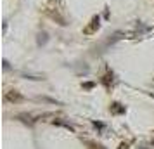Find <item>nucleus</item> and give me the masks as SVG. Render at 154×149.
<instances>
[{"label": "nucleus", "mask_w": 154, "mask_h": 149, "mask_svg": "<svg viewBox=\"0 0 154 149\" xmlns=\"http://www.w3.org/2000/svg\"><path fill=\"white\" fill-rule=\"evenodd\" d=\"M5 99L11 101V102H23V101H24V97H23L21 94H17L16 90H11V92L5 94Z\"/></svg>", "instance_id": "f257e3e1"}, {"label": "nucleus", "mask_w": 154, "mask_h": 149, "mask_svg": "<svg viewBox=\"0 0 154 149\" xmlns=\"http://www.w3.org/2000/svg\"><path fill=\"white\" fill-rule=\"evenodd\" d=\"M97 28H99V17H94V19H92V24L88 28H85V33H94Z\"/></svg>", "instance_id": "f03ea898"}, {"label": "nucleus", "mask_w": 154, "mask_h": 149, "mask_svg": "<svg viewBox=\"0 0 154 149\" xmlns=\"http://www.w3.org/2000/svg\"><path fill=\"white\" fill-rule=\"evenodd\" d=\"M111 109L112 113H125V107H119V104H112Z\"/></svg>", "instance_id": "7ed1b4c3"}]
</instances>
